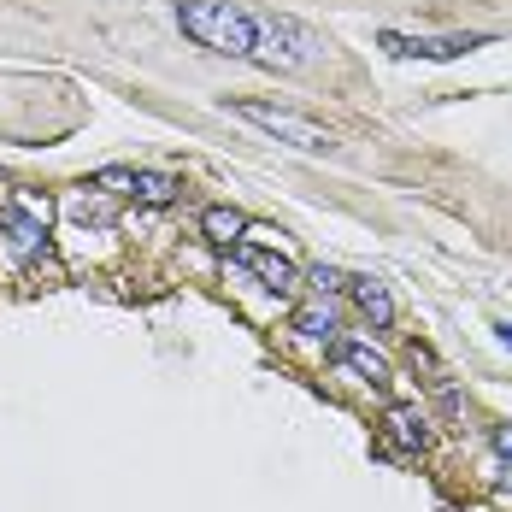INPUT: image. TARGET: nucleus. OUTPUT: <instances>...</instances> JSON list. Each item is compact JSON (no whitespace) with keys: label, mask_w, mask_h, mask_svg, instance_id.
<instances>
[{"label":"nucleus","mask_w":512,"mask_h":512,"mask_svg":"<svg viewBox=\"0 0 512 512\" xmlns=\"http://www.w3.org/2000/svg\"><path fill=\"white\" fill-rule=\"evenodd\" d=\"M177 24L201 48L230 53V59H254V12L236 6V0H183L177 6Z\"/></svg>","instance_id":"f257e3e1"},{"label":"nucleus","mask_w":512,"mask_h":512,"mask_svg":"<svg viewBox=\"0 0 512 512\" xmlns=\"http://www.w3.org/2000/svg\"><path fill=\"white\" fill-rule=\"evenodd\" d=\"M48 224H53V201L30 195V189H0V230L12 242L18 259H48Z\"/></svg>","instance_id":"f03ea898"},{"label":"nucleus","mask_w":512,"mask_h":512,"mask_svg":"<svg viewBox=\"0 0 512 512\" xmlns=\"http://www.w3.org/2000/svg\"><path fill=\"white\" fill-rule=\"evenodd\" d=\"M254 59L271 71H307L318 59V36L301 18H277V12H254Z\"/></svg>","instance_id":"7ed1b4c3"},{"label":"nucleus","mask_w":512,"mask_h":512,"mask_svg":"<svg viewBox=\"0 0 512 512\" xmlns=\"http://www.w3.org/2000/svg\"><path fill=\"white\" fill-rule=\"evenodd\" d=\"M236 118H248V124H259L265 136H277V142H289V148H307V154H330V148H336V130H324L318 118H307V112H289V106L236 101Z\"/></svg>","instance_id":"20e7f679"},{"label":"nucleus","mask_w":512,"mask_h":512,"mask_svg":"<svg viewBox=\"0 0 512 512\" xmlns=\"http://www.w3.org/2000/svg\"><path fill=\"white\" fill-rule=\"evenodd\" d=\"M377 48L395 53V59H465L471 48H489V36H401V30H383Z\"/></svg>","instance_id":"39448f33"},{"label":"nucleus","mask_w":512,"mask_h":512,"mask_svg":"<svg viewBox=\"0 0 512 512\" xmlns=\"http://www.w3.org/2000/svg\"><path fill=\"white\" fill-rule=\"evenodd\" d=\"M95 189L136 195L142 206H171L177 201V177H165V171H130V165H106L101 177H95Z\"/></svg>","instance_id":"423d86ee"},{"label":"nucleus","mask_w":512,"mask_h":512,"mask_svg":"<svg viewBox=\"0 0 512 512\" xmlns=\"http://www.w3.org/2000/svg\"><path fill=\"white\" fill-rule=\"evenodd\" d=\"M230 254H236V265H248V271L259 277V289H271V295H289V289L301 283V271H295L283 254H271V248H248V242H236Z\"/></svg>","instance_id":"0eeeda50"},{"label":"nucleus","mask_w":512,"mask_h":512,"mask_svg":"<svg viewBox=\"0 0 512 512\" xmlns=\"http://www.w3.org/2000/svg\"><path fill=\"white\" fill-rule=\"evenodd\" d=\"M348 295H354L359 318H365L371 330H389V324H395V295H389L377 277H348Z\"/></svg>","instance_id":"6e6552de"},{"label":"nucleus","mask_w":512,"mask_h":512,"mask_svg":"<svg viewBox=\"0 0 512 512\" xmlns=\"http://www.w3.org/2000/svg\"><path fill=\"white\" fill-rule=\"evenodd\" d=\"M330 354H336V365H348L359 383H371V389H389V359L377 354L371 342H336Z\"/></svg>","instance_id":"1a4fd4ad"},{"label":"nucleus","mask_w":512,"mask_h":512,"mask_svg":"<svg viewBox=\"0 0 512 512\" xmlns=\"http://www.w3.org/2000/svg\"><path fill=\"white\" fill-rule=\"evenodd\" d=\"M383 430H389V442H395L401 454H424V448H430V424H424L418 407H389L383 412Z\"/></svg>","instance_id":"9d476101"},{"label":"nucleus","mask_w":512,"mask_h":512,"mask_svg":"<svg viewBox=\"0 0 512 512\" xmlns=\"http://www.w3.org/2000/svg\"><path fill=\"white\" fill-rule=\"evenodd\" d=\"M201 230H206V242H218V248H236V242L248 236V218H242L236 206H206Z\"/></svg>","instance_id":"9b49d317"},{"label":"nucleus","mask_w":512,"mask_h":512,"mask_svg":"<svg viewBox=\"0 0 512 512\" xmlns=\"http://www.w3.org/2000/svg\"><path fill=\"white\" fill-rule=\"evenodd\" d=\"M295 330H301L307 342H324V348H336V342H342V336H336V312H330V301H324V295H318L312 307L295 312Z\"/></svg>","instance_id":"f8f14e48"},{"label":"nucleus","mask_w":512,"mask_h":512,"mask_svg":"<svg viewBox=\"0 0 512 512\" xmlns=\"http://www.w3.org/2000/svg\"><path fill=\"white\" fill-rule=\"evenodd\" d=\"M307 283L318 289V295H336V289H348V277H342L336 265H312V271H307Z\"/></svg>","instance_id":"ddd939ff"},{"label":"nucleus","mask_w":512,"mask_h":512,"mask_svg":"<svg viewBox=\"0 0 512 512\" xmlns=\"http://www.w3.org/2000/svg\"><path fill=\"white\" fill-rule=\"evenodd\" d=\"M71 212H77L83 224H89V218H95V224H106V218H112V206H106V201H89V195H77V201H71Z\"/></svg>","instance_id":"4468645a"},{"label":"nucleus","mask_w":512,"mask_h":512,"mask_svg":"<svg viewBox=\"0 0 512 512\" xmlns=\"http://www.w3.org/2000/svg\"><path fill=\"white\" fill-rule=\"evenodd\" d=\"M495 454L512 460V424H495Z\"/></svg>","instance_id":"2eb2a0df"},{"label":"nucleus","mask_w":512,"mask_h":512,"mask_svg":"<svg viewBox=\"0 0 512 512\" xmlns=\"http://www.w3.org/2000/svg\"><path fill=\"white\" fill-rule=\"evenodd\" d=\"M495 336H501V342L512 348V324H495Z\"/></svg>","instance_id":"dca6fc26"}]
</instances>
